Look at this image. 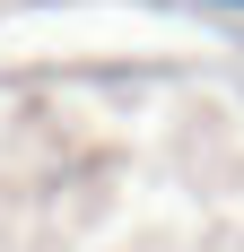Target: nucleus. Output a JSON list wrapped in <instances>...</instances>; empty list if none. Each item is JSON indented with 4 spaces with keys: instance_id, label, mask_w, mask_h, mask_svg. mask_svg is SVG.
<instances>
[{
    "instance_id": "1",
    "label": "nucleus",
    "mask_w": 244,
    "mask_h": 252,
    "mask_svg": "<svg viewBox=\"0 0 244 252\" xmlns=\"http://www.w3.org/2000/svg\"><path fill=\"white\" fill-rule=\"evenodd\" d=\"M236 9H244V0H236Z\"/></svg>"
}]
</instances>
